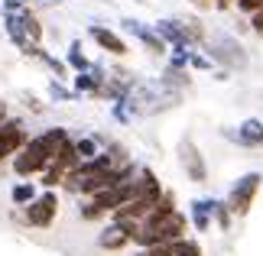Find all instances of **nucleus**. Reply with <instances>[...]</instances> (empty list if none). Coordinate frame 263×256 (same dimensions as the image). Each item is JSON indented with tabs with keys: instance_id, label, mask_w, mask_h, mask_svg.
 Returning <instances> with one entry per match:
<instances>
[{
	"instance_id": "f8f14e48",
	"label": "nucleus",
	"mask_w": 263,
	"mask_h": 256,
	"mask_svg": "<svg viewBox=\"0 0 263 256\" xmlns=\"http://www.w3.org/2000/svg\"><path fill=\"white\" fill-rule=\"evenodd\" d=\"M20 26H23V33H26V39H29L33 46L43 43V23H39V16H36L29 7L20 10Z\"/></svg>"
},
{
	"instance_id": "4468645a",
	"label": "nucleus",
	"mask_w": 263,
	"mask_h": 256,
	"mask_svg": "<svg viewBox=\"0 0 263 256\" xmlns=\"http://www.w3.org/2000/svg\"><path fill=\"white\" fill-rule=\"evenodd\" d=\"M211 221L218 224V230H221V233H228V230H231V221H234V214H231L228 201L211 198Z\"/></svg>"
},
{
	"instance_id": "9b49d317",
	"label": "nucleus",
	"mask_w": 263,
	"mask_h": 256,
	"mask_svg": "<svg viewBox=\"0 0 263 256\" xmlns=\"http://www.w3.org/2000/svg\"><path fill=\"white\" fill-rule=\"evenodd\" d=\"M189 224L195 227L198 233H208L211 230V198H195L189 204Z\"/></svg>"
},
{
	"instance_id": "a211bd4d",
	"label": "nucleus",
	"mask_w": 263,
	"mask_h": 256,
	"mask_svg": "<svg viewBox=\"0 0 263 256\" xmlns=\"http://www.w3.org/2000/svg\"><path fill=\"white\" fill-rule=\"evenodd\" d=\"M234 7H237V13H244V16H254L257 10L263 7V0H234Z\"/></svg>"
},
{
	"instance_id": "dca6fc26",
	"label": "nucleus",
	"mask_w": 263,
	"mask_h": 256,
	"mask_svg": "<svg viewBox=\"0 0 263 256\" xmlns=\"http://www.w3.org/2000/svg\"><path fill=\"white\" fill-rule=\"evenodd\" d=\"M75 152H78V162L95 159L98 152H101V140H98V136H82V140H75Z\"/></svg>"
},
{
	"instance_id": "6ab92c4d",
	"label": "nucleus",
	"mask_w": 263,
	"mask_h": 256,
	"mask_svg": "<svg viewBox=\"0 0 263 256\" xmlns=\"http://www.w3.org/2000/svg\"><path fill=\"white\" fill-rule=\"evenodd\" d=\"M137 256H173V243H159V247H143Z\"/></svg>"
},
{
	"instance_id": "f3484780",
	"label": "nucleus",
	"mask_w": 263,
	"mask_h": 256,
	"mask_svg": "<svg viewBox=\"0 0 263 256\" xmlns=\"http://www.w3.org/2000/svg\"><path fill=\"white\" fill-rule=\"evenodd\" d=\"M173 256H205L198 247V240H192V237H182L173 243Z\"/></svg>"
},
{
	"instance_id": "20e7f679",
	"label": "nucleus",
	"mask_w": 263,
	"mask_h": 256,
	"mask_svg": "<svg viewBox=\"0 0 263 256\" xmlns=\"http://www.w3.org/2000/svg\"><path fill=\"white\" fill-rule=\"evenodd\" d=\"M208 55H211V62H221L224 68H244L247 65V52L234 36H215L208 43Z\"/></svg>"
},
{
	"instance_id": "0eeeda50",
	"label": "nucleus",
	"mask_w": 263,
	"mask_h": 256,
	"mask_svg": "<svg viewBox=\"0 0 263 256\" xmlns=\"http://www.w3.org/2000/svg\"><path fill=\"white\" fill-rule=\"evenodd\" d=\"M179 162H182L185 175H189L192 182H195V185H205V182H208V166H205V156H201V149H198L192 140H182V143H179Z\"/></svg>"
},
{
	"instance_id": "ddd939ff",
	"label": "nucleus",
	"mask_w": 263,
	"mask_h": 256,
	"mask_svg": "<svg viewBox=\"0 0 263 256\" xmlns=\"http://www.w3.org/2000/svg\"><path fill=\"white\" fill-rule=\"evenodd\" d=\"M65 65L68 68H72L75 71V75H78V71H91V65H95V62H91V58L82 52V43H78V39H75V43L72 46H68V55H65Z\"/></svg>"
},
{
	"instance_id": "1a4fd4ad",
	"label": "nucleus",
	"mask_w": 263,
	"mask_h": 256,
	"mask_svg": "<svg viewBox=\"0 0 263 256\" xmlns=\"http://www.w3.org/2000/svg\"><path fill=\"white\" fill-rule=\"evenodd\" d=\"M88 36L95 39V43L104 49V52H110V55H117V58H124L127 52H130V46H127V39L120 36V33H114L110 26H91L88 29Z\"/></svg>"
},
{
	"instance_id": "7ed1b4c3",
	"label": "nucleus",
	"mask_w": 263,
	"mask_h": 256,
	"mask_svg": "<svg viewBox=\"0 0 263 256\" xmlns=\"http://www.w3.org/2000/svg\"><path fill=\"white\" fill-rule=\"evenodd\" d=\"M55 218H59V194H55V188H46L43 194H36V198L23 208V221L29 224V227H36V230L52 227Z\"/></svg>"
},
{
	"instance_id": "412c9836",
	"label": "nucleus",
	"mask_w": 263,
	"mask_h": 256,
	"mask_svg": "<svg viewBox=\"0 0 263 256\" xmlns=\"http://www.w3.org/2000/svg\"><path fill=\"white\" fill-rule=\"evenodd\" d=\"M49 94H52L55 101H72V97H75V91H65L62 85H59V81H52V85H49Z\"/></svg>"
},
{
	"instance_id": "423d86ee",
	"label": "nucleus",
	"mask_w": 263,
	"mask_h": 256,
	"mask_svg": "<svg viewBox=\"0 0 263 256\" xmlns=\"http://www.w3.org/2000/svg\"><path fill=\"white\" fill-rule=\"evenodd\" d=\"M26 140H29V133L23 127V120H20V117H7L4 124H0V162L13 159L16 152L26 146Z\"/></svg>"
},
{
	"instance_id": "9d476101",
	"label": "nucleus",
	"mask_w": 263,
	"mask_h": 256,
	"mask_svg": "<svg viewBox=\"0 0 263 256\" xmlns=\"http://www.w3.org/2000/svg\"><path fill=\"white\" fill-rule=\"evenodd\" d=\"M124 29H127V33H134V36H137L153 55H166V49H169V46L163 43V39H159V33H156L153 26H143L140 19H124Z\"/></svg>"
},
{
	"instance_id": "5701e85b",
	"label": "nucleus",
	"mask_w": 263,
	"mask_h": 256,
	"mask_svg": "<svg viewBox=\"0 0 263 256\" xmlns=\"http://www.w3.org/2000/svg\"><path fill=\"white\" fill-rule=\"evenodd\" d=\"M49 4H55V0H49Z\"/></svg>"
},
{
	"instance_id": "2eb2a0df",
	"label": "nucleus",
	"mask_w": 263,
	"mask_h": 256,
	"mask_svg": "<svg viewBox=\"0 0 263 256\" xmlns=\"http://www.w3.org/2000/svg\"><path fill=\"white\" fill-rule=\"evenodd\" d=\"M36 194H39V191H36V182H16V185L10 188V198H13L16 208H26V204L36 198Z\"/></svg>"
},
{
	"instance_id": "6e6552de",
	"label": "nucleus",
	"mask_w": 263,
	"mask_h": 256,
	"mask_svg": "<svg viewBox=\"0 0 263 256\" xmlns=\"http://www.w3.org/2000/svg\"><path fill=\"white\" fill-rule=\"evenodd\" d=\"M224 136L244 149H263V120L247 117L237 130H224Z\"/></svg>"
},
{
	"instance_id": "aec40b11",
	"label": "nucleus",
	"mask_w": 263,
	"mask_h": 256,
	"mask_svg": "<svg viewBox=\"0 0 263 256\" xmlns=\"http://www.w3.org/2000/svg\"><path fill=\"white\" fill-rule=\"evenodd\" d=\"M189 65L192 68H198V71H211V55H198V52H192V58H189Z\"/></svg>"
},
{
	"instance_id": "f03ea898",
	"label": "nucleus",
	"mask_w": 263,
	"mask_h": 256,
	"mask_svg": "<svg viewBox=\"0 0 263 256\" xmlns=\"http://www.w3.org/2000/svg\"><path fill=\"white\" fill-rule=\"evenodd\" d=\"M260 188H263V172H244L240 179H234V185L228 188V198H224L231 214H234V218H247Z\"/></svg>"
},
{
	"instance_id": "f257e3e1",
	"label": "nucleus",
	"mask_w": 263,
	"mask_h": 256,
	"mask_svg": "<svg viewBox=\"0 0 263 256\" xmlns=\"http://www.w3.org/2000/svg\"><path fill=\"white\" fill-rule=\"evenodd\" d=\"M65 140H72L65 127H49V130L39 133V136H29L26 146L20 149L13 159H10V162H13V172H16L20 179L43 175V172L49 169V162L55 159V152L62 149Z\"/></svg>"
},
{
	"instance_id": "39448f33",
	"label": "nucleus",
	"mask_w": 263,
	"mask_h": 256,
	"mask_svg": "<svg viewBox=\"0 0 263 256\" xmlns=\"http://www.w3.org/2000/svg\"><path fill=\"white\" fill-rule=\"evenodd\" d=\"M140 233V224H124V221H110L104 230L98 233V247L107 253H120L124 247L134 243V237Z\"/></svg>"
},
{
	"instance_id": "4be33fe9",
	"label": "nucleus",
	"mask_w": 263,
	"mask_h": 256,
	"mask_svg": "<svg viewBox=\"0 0 263 256\" xmlns=\"http://www.w3.org/2000/svg\"><path fill=\"white\" fill-rule=\"evenodd\" d=\"M250 29H254V33H257V36H263V7L257 10V13H254V16H250Z\"/></svg>"
}]
</instances>
